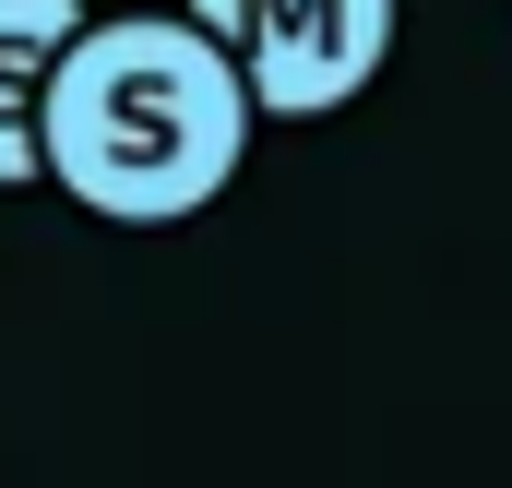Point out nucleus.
<instances>
[{
	"label": "nucleus",
	"instance_id": "f257e3e1",
	"mask_svg": "<svg viewBox=\"0 0 512 488\" xmlns=\"http://www.w3.org/2000/svg\"><path fill=\"white\" fill-rule=\"evenodd\" d=\"M251 155L239 72L179 12H84L36 96V179L108 227H191Z\"/></svg>",
	"mask_w": 512,
	"mask_h": 488
},
{
	"label": "nucleus",
	"instance_id": "f03ea898",
	"mask_svg": "<svg viewBox=\"0 0 512 488\" xmlns=\"http://www.w3.org/2000/svg\"><path fill=\"white\" fill-rule=\"evenodd\" d=\"M179 24L239 72L251 120H334L393 60V0H191Z\"/></svg>",
	"mask_w": 512,
	"mask_h": 488
},
{
	"label": "nucleus",
	"instance_id": "7ed1b4c3",
	"mask_svg": "<svg viewBox=\"0 0 512 488\" xmlns=\"http://www.w3.org/2000/svg\"><path fill=\"white\" fill-rule=\"evenodd\" d=\"M72 36H84V0H0V191L36 179V96Z\"/></svg>",
	"mask_w": 512,
	"mask_h": 488
}]
</instances>
